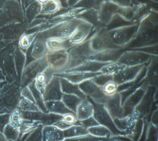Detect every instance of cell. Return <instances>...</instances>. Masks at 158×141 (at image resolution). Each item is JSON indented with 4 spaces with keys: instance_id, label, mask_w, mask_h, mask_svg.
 <instances>
[{
    "instance_id": "cell-1",
    "label": "cell",
    "mask_w": 158,
    "mask_h": 141,
    "mask_svg": "<svg viewBox=\"0 0 158 141\" xmlns=\"http://www.w3.org/2000/svg\"><path fill=\"white\" fill-rule=\"evenodd\" d=\"M158 43V12L152 8L139 20L135 39L125 50L144 49Z\"/></svg>"
},
{
    "instance_id": "cell-2",
    "label": "cell",
    "mask_w": 158,
    "mask_h": 141,
    "mask_svg": "<svg viewBox=\"0 0 158 141\" xmlns=\"http://www.w3.org/2000/svg\"><path fill=\"white\" fill-rule=\"evenodd\" d=\"M21 91L20 85L15 82L5 84L0 89V114H11L18 109Z\"/></svg>"
},
{
    "instance_id": "cell-3",
    "label": "cell",
    "mask_w": 158,
    "mask_h": 141,
    "mask_svg": "<svg viewBox=\"0 0 158 141\" xmlns=\"http://www.w3.org/2000/svg\"><path fill=\"white\" fill-rule=\"evenodd\" d=\"M138 28V23H132L108 30L113 43L125 50L135 39Z\"/></svg>"
},
{
    "instance_id": "cell-4",
    "label": "cell",
    "mask_w": 158,
    "mask_h": 141,
    "mask_svg": "<svg viewBox=\"0 0 158 141\" xmlns=\"http://www.w3.org/2000/svg\"><path fill=\"white\" fill-rule=\"evenodd\" d=\"M94 53H95L90 47L89 38L82 44L72 47L68 50L69 61L64 71L81 66L87 61L89 58Z\"/></svg>"
},
{
    "instance_id": "cell-5",
    "label": "cell",
    "mask_w": 158,
    "mask_h": 141,
    "mask_svg": "<svg viewBox=\"0 0 158 141\" xmlns=\"http://www.w3.org/2000/svg\"><path fill=\"white\" fill-rule=\"evenodd\" d=\"M16 47L15 45H10L0 51V67L9 83H12L17 79L14 60Z\"/></svg>"
},
{
    "instance_id": "cell-6",
    "label": "cell",
    "mask_w": 158,
    "mask_h": 141,
    "mask_svg": "<svg viewBox=\"0 0 158 141\" xmlns=\"http://www.w3.org/2000/svg\"><path fill=\"white\" fill-rule=\"evenodd\" d=\"M82 20L81 19L75 18L63 21L49 28L44 32L43 36L47 40L51 38L68 40Z\"/></svg>"
},
{
    "instance_id": "cell-7",
    "label": "cell",
    "mask_w": 158,
    "mask_h": 141,
    "mask_svg": "<svg viewBox=\"0 0 158 141\" xmlns=\"http://www.w3.org/2000/svg\"><path fill=\"white\" fill-rule=\"evenodd\" d=\"M90 45L94 53L111 50H123L116 46L112 41L107 27H103L95 31L89 37Z\"/></svg>"
},
{
    "instance_id": "cell-8",
    "label": "cell",
    "mask_w": 158,
    "mask_h": 141,
    "mask_svg": "<svg viewBox=\"0 0 158 141\" xmlns=\"http://www.w3.org/2000/svg\"><path fill=\"white\" fill-rule=\"evenodd\" d=\"M153 55L141 50H124L117 63L125 66H135L147 65Z\"/></svg>"
},
{
    "instance_id": "cell-9",
    "label": "cell",
    "mask_w": 158,
    "mask_h": 141,
    "mask_svg": "<svg viewBox=\"0 0 158 141\" xmlns=\"http://www.w3.org/2000/svg\"><path fill=\"white\" fill-rule=\"evenodd\" d=\"M146 66H124L113 75V80L118 86L134 82H137L139 84V78L144 72Z\"/></svg>"
},
{
    "instance_id": "cell-10",
    "label": "cell",
    "mask_w": 158,
    "mask_h": 141,
    "mask_svg": "<svg viewBox=\"0 0 158 141\" xmlns=\"http://www.w3.org/2000/svg\"><path fill=\"white\" fill-rule=\"evenodd\" d=\"M48 66L46 57L35 60L24 68L21 76V89L27 86L30 83L35 80L38 74L45 70Z\"/></svg>"
},
{
    "instance_id": "cell-11",
    "label": "cell",
    "mask_w": 158,
    "mask_h": 141,
    "mask_svg": "<svg viewBox=\"0 0 158 141\" xmlns=\"http://www.w3.org/2000/svg\"><path fill=\"white\" fill-rule=\"evenodd\" d=\"M89 99L91 101L94 106V113L93 117L98 122L99 124L109 129L112 134L115 135L121 134L122 132L120 131L117 129L113 120L105 109L103 105L96 104L90 99Z\"/></svg>"
},
{
    "instance_id": "cell-12",
    "label": "cell",
    "mask_w": 158,
    "mask_h": 141,
    "mask_svg": "<svg viewBox=\"0 0 158 141\" xmlns=\"http://www.w3.org/2000/svg\"><path fill=\"white\" fill-rule=\"evenodd\" d=\"M79 87L88 98L96 104L103 105L108 97L102 87L97 85L92 79L83 82L79 84Z\"/></svg>"
},
{
    "instance_id": "cell-13",
    "label": "cell",
    "mask_w": 158,
    "mask_h": 141,
    "mask_svg": "<svg viewBox=\"0 0 158 141\" xmlns=\"http://www.w3.org/2000/svg\"><path fill=\"white\" fill-rule=\"evenodd\" d=\"M148 88L141 83L125 99L123 103L124 117L132 115L144 97Z\"/></svg>"
},
{
    "instance_id": "cell-14",
    "label": "cell",
    "mask_w": 158,
    "mask_h": 141,
    "mask_svg": "<svg viewBox=\"0 0 158 141\" xmlns=\"http://www.w3.org/2000/svg\"><path fill=\"white\" fill-rule=\"evenodd\" d=\"M46 57L48 66L55 74L65 71L69 61L68 50L48 53Z\"/></svg>"
},
{
    "instance_id": "cell-15",
    "label": "cell",
    "mask_w": 158,
    "mask_h": 141,
    "mask_svg": "<svg viewBox=\"0 0 158 141\" xmlns=\"http://www.w3.org/2000/svg\"><path fill=\"white\" fill-rule=\"evenodd\" d=\"M21 111L23 119L38 122L44 126L53 125L54 123L62 120L63 116L61 115L52 113H43L40 110Z\"/></svg>"
},
{
    "instance_id": "cell-16",
    "label": "cell",
    "mask_w": 158,
    "mask_h": 141,
    "mask_svg": "<svg viewBox=\"0 0 158 141\" xmlns=\"http://www.w3.org/2000/svg\"><path fill=\"white\" fill-rule=\"evenodd\" d=\"M119 8L120 6L114 1H102L98 9L100 22L107 27L117 15Z\"/></svg>"
},
{
    "instance_id": "cell-17",
    "label": "cell",
    "mask_w": 158,
    "mask_h": 141,
    "mask_svg": "<svg viewBox=\"0 0 158 141\" xmlns=\"http://www.w3.org/2000/svg\"><path fill=\"white\" fill-rule=\"evenodd\" d=\"M158 56H154L146 66L140 83L147 87H154L158 89Z\"/></svg>"
},
{
    "instance_id": "cell-18",
    "label": "cell",
    "mask_w": 158,
    "mask_h": 141,
    "mask_svg": "<svg viewBox=\"0 0 158 141\" xmlns=\"http://www.w3.org/2000/svg\"><path fill=\"white\" fill-rule=\"evenodd\" d=\"M103 106L113 120L122 119L124 117L122 96L120 93L117 92L107 97Z\"/></svg>"
},
{
    "instance_id": "cell-19",
    "label": "cell",
    "mask_w": 158,
    "mask_h": 141,
    "mask_svg": "<svg viewBox=\"0 0 158 141\" xmlns=\"http://www.w3.org/2000/svg\"><path fill=\"white\" fill-rule=\"evenodd\" d=\"M93 28L92 24L87 21L82 20L68 40L71 46L73 47L86 41Z\"/></svg>"
},
{
    "instance_id": "cell-20",
    "label": "cell",
    "mask_w": 158,
    "mask_h": 141,
    "mask_svg": "<svg viewBox=\"0 0 158 141\" xmlns=\"http://www.w3.org/2000/svg\"><path fill=\"white\" fill-rule=\"evenodd\" d=\"M63 93L61 91L60 78L53 75L52 79L46 85L43 95L44 102L60 101L61 100Z\"/></svg>"
},
{
    "instance_id": "cell-21",
    "label": "cell",
    "mask_w": 158,
    "mask_h": 141,
    "mask_svg": "<svg viewBox=\"0 0 158 141\" xmlns=\"http://www.w3.org/2000/svg\"><path fill=\"white\" fill-rule=\"evenodd\" d=\"M101 72H85V71H66L54 74V75L64 78L72 83L79 85L85 81L92 79L97 75L102 74Z\"/></svg>"
},
{
    "instance_id": "cell-22",
    "label": "cell",
    "mask_w": 158,
    "mask_h": 141,
    "mask_svg": "<svg viewBox=\"0 0 158 141\" xmlns=\"http://www.w3.org/2000/svg\"><path fill=\"white\" fill-rule=\"evenodd\" d=\"M123 51L124 50H111L95 53L90 56L87 60L104 64L116 62Z\"/></svg>"
},
{
    "instance_id": "cell-23",
    "label": "cell",
    "mask_w": 158,
    "mask_h": 141,
    "mask_svg": "<svg viewBox=\"0 0 158 141\" xmlns=\"http://www.w3.org/2000/svg\"><path fill=\"white\" fill-rule=\"evenodd\" d=\"M77 18L81 19L89 22L93 26L95 31L103 27H106L100 22L98 9L94 8H86L77 15Z\"/></svg>"
},
{
    "instance_id": "cell-24",
    "label": "cell",
    "mask_w": 158,
    "mask_h": 141,
    "mask_svg": "<svg viewBox=\"0 0 158 141\" xmlns=\"http://www.w3.org/2000/svg\"><path fill=\"white\" fill-rule=\"evenodd\" d=\"M46 41L47 39L43 34H40L34 42L31 50V55L35 60L43 58L48 53Z\"/></svg>"
},
{
    "instance_id": "cell-25",
    "label": "cell",
    "mask_w": 158,
    "mask_h": 141,
    "mask_svg": "<svg viewBox=\"0 0 158 141\" xmlns=\"http://www.w3.org/2000/svg\"><path fill=\"white\" fill-rule=\"evenodd\" d=\"M3 13L4 16L13 20L20 21L23 20V14L22 7L18 2H7L4 5Z\"/></svg>"
},
{
    "instance_id": "cell-26",
    "label": "cell",
    "mask_w": 158,
    "mask_h": 141,
    "mask_svg": "<svg viewBox=\"0 0 158 141\" xmlns=\"http://www.w3.org/2000/svg\"><path fill=\"white\" fill-rule=\"evenodd\" d=\"M94 108L91 101L87 97L83 99L77 109L76 115L78 121H81L94 115Z\"/></svg>"
},
{
    "instance_id": "cell-27",
    "label": "cell",
    "mask_w": 158,
    "mask_h": 141,
    "mask_svg": "<svg viewBox=\"0 0 158 141\" xmlns=\"http://www.w3.org/2000/svg\"><path fill=\"white\" fill-rule=\"evenodd\" d=\"M63 131L53 125L44 126L42 130V141H63Z\"/></svg>"
},
{
    "instance_id": "cell-28",
    "label": "cell",
    "mask_w": 158,
    "mask_h": 141,
    "mask_svg": "<svg viewBox=\"0 0 158 141\" xmlns=\"http://www.w3.org/2000/svg\"><path fill=\"white\" fill-rule=\"evenodd\" d=\"M59 78L63 93L77 96L82 100L87 98L85 95L80 90L79 85L73 84L64 78Z\"/></svg>"
},
{
    "instance_id": "cell-29",
    "label": "cell",
    "mask_w": 158,
    "mask_h": 141,
    "mask_svg": "<svg viewBox=\"0 0 158 141\" xmlns=\"http://www.w3.org/2000/svg\"><path fill=\"white\" fill-rule=\"evenodd\" d=\"M46 45L48 53L58 52L63 50H69L72 48L68 40H63L57 38H51L47 39Z\"/></svg>"
},
{
    "instance_id": "cell-30",
    "label": "cell",
    "mask_w": 158,
    "mask_h": 141,
    "mask_svg": "<svg viewBox=\"0 0 158 141\" xmlns=\"http://www.w3.org/2000/svg\"><path fill=\"white\" fill-rule=\"evenodd\" d=\"M40 2L41 6L40 14L43 15H54L64 8L60 1H47Z\"/></svg>"
},
{
    "instance_id": "cell-31",
    "label": "cell",
    "mask_w": 158,
    "mask_h": 141,
    "mask_svg": "<svg viewBox=\"0 0 158 141\" xmlns=\"http://www.w3.org/2000/svg\"><path fill=\"white\" fill-rule=\"evenodd\" d=\"M45 106L49 113L63 115L68 113H73L68 109L61 100L45 102Z\"/></svg>"
},
{
    "instance_id": "cell-32",
    "label": "cell",
    "mask_w": 158,
    "mask_h": 141,
    "mask_svg": "<svg viewBox=\"0 0 158 141\" xmlns=\"http://www.w3.org/2000/svg\"><path fill=\"white\" fill-rule=\"evenodd\" d=\"M64 139L77 138L79 136L88 135L87 129L82 126L81 124H74L70 128L63 131Z\"/></svg>"
},
{
    "instance_id": "cell-33",
    "label": "cell",
    "mask_w": 158,
    "mask_h": 141,
    "mask_svg": "<svg viewBox=\"0 0 158 141\" xmlns=\"http://www.w3.org/2000/svg\"><path fill=\"white\" fill-rule=\"evenodd\" d=\"M27 86L30 89L34 97L35 103L38 107L40 110L43 113H48V111L45 106V102L43 100V95L40 93V92L36 87L35 80L30 83Z\"/></svg>"
},
{
    "instance_id": "cell-34",
    "label": "cell",
    "mask_w": 158,
    "mask_h": 141,
    "mask_svg": "<svg viewBox=\"0 0 158 141\" xmlns=\"http://www.w3.org/2000/svg\"><path fill=\"white\" fill-rule=\"evenodd\" d=\"M106 64L95 61L87 60L81 66L71 70L64 71H85V72H100L101 68Z\"/></svg>"
},
{
    "instance_id": "cell-35",
    "label": "cell",
    "mask_w": 158,
    "mask_h": 141,
    "mask_svg": "<svg viewBox=\"0 0 158 141\" xmlns=\"http://www.w3.org/2000/svg\"><path fill=\"white\" fill-rule=\"evenodd\" d=\"M14 60L17 76L21 78L24 68L26 56L24 52L18 47H16L15 52Z\"/></svg>"
},
{
    "instance_id": "cell-36",
    "label": "cell",
    "mask_w": 158,
    "mask_h": 141,
    "mask_svg": "<svg viewBox=\"0 0 158 141\" xmlns=\"http://www.w3.org/2000/svg\"><path fill=\"white\" fill-rule=\"evenodd\" d=\"M61 100L68 109L76 114L77 109L82 99L73 95L63 94Z\"/></svg>"
},
{
    "instance_id": "cell-37",
    "label": "cell",
    "mask_w": 158,
    "mask_h": 141,
    "mask_svg": "<svg viewBox=\"0 0 158 141\" xmlns=\"http://www.w3.org/2000/svg\"><path fill=\"white\" fill-rule=\"evenodd\" d=\"M137 4L134 7H120L117 15L124 21L134 23Z\"/></svg>"
},
{
    "instance_id": "cell-38",
    "label": "cell",
    "mask_w": 158,
    "mask_h": 141,
    "mask_svg": "<svg viewBox=\"0 0 158 141\" xmlns=\"http://www.w3.org/2000/svg\"><path fill=\"white\" fill-rule=\"evenodd\" d=\"M41 3L38 1H31L26 7V15L29 23H31L35 17L40 13L41 10Z\"/></svg>"
},
{
    "instance_id": "cell-39",
    "label": "cell",
    "mask_w": 158,
    "mask_h": 141,
    "mask_svg": "<svg viewBox=\"0 0 158 141\" xmlns=\"http://www.w3.org/2000/svg\"><path fill=\"white\" fill-rule=\"evenodd\" d=\"M3 134L7 141H18L20 136L19 128H16L9 123L3 130Z\"/></svg>"
},
{
    "instance_id": "cell-40",
    "label": "cell",
    "mask_w": 158,
    "mask_h": 141,
    "mask_svg": "<svg viewBox=\"0 0 158 141\" xmlns=\"http://www.w3.org/2000/svg\"><path fill=\"white\" fill-rule=\"evenodd\" d=\"M87 130L89 134L96 137H108L112 135L109 129L101 125L89 128Z\"/></svg>"
},
{
    "instance_id": "cell-41",
    "label": "cell",
    "mask_w": 158,
    "mask_h": 141,
    "mask_svg": "<svg viewBox=\"0 0 158 141\" xmlns=\"http://www.w3.org/2000/svg\"><path fill=\"white\" fill-rule=\"evenodd\" d=\"M18 109L22 111H38L40 110L35 103L26 99L22 96L19 102Z\"/></svg>"
},
{
    "instance_id": "cell-42",
    "label": "cell",
    "mask_w": 158,
    "mask_h": 141,
    "mask_svg": "<svg viewBox=\"0 0 158 141\" xmlns=\"http://www.w3.org/2000/svg\"><path fill=\"white\" fill-rule=\"evenodd\" d=\"M124 66L117 62L107 63L102 66L100 70V72L103 74L114 75Z\"/></svg>"
},
{
    "instance_id": "cell-43",
    "label": "cell",
    "mask_w": 158,
    "mask_h": 141,
    "mask_svg": "<svg viewBox=\"0 0 158 141\" xmlns=\"http://www.w3.org/2000/svg\"><path fill=\"white\" fill-rule=\"evenodd\" d=\"M40 123L38 122L23 119L22 126L19 128L20 131V138L25 134L30 132L35 129Z\"/></svg>"
},
{
    "instance_id": "cell-44",
    "label": "cell",
    "mask_w": 158,
    "mask_h": 141,
    "mask_svg": "<svg viewBox=\"0 0 158 141\" xmlns=\"http://www.w3.org/2000/svg\"><path fill=\"white\" fill-rule=\"evenodd\" d=\"M118 85L112 80L106 83L102 87V91L106 96H112L118 92Z\"/></svg>"
},
{
    "instance_id": "cell-45",
    "label": "cell",
    "mask_w": 158,
    "mask_h": 141,
    "mask_svg": "<svg viewBox=\"0 0 158 141\" xmlns=\"http://www.w3.org/2000/svg\"><path fill=\"white\" fill-rule=\"evenodd\" d=\"M23 119L22 116V111L17 109L12 113L10 117V124L16 128H20L23 124Z\"/></svg>"
},
{
    "instance_id": "cell-46",
    "label": "cell",
    "mask_w": 158,
    "mask_h": 141,
    "mask_svg": "<svg viewBox=\"0 0 158 141\" xmlns=\"http://www.w3.org/2000/svg\"><path fill=\"white\" fill-rule=\"evenodd\" d=\"M43 125L40 124L30 132L25 141H42Z\"/></svg>"
},
{
    "instance_id": "cell-47",
    "label": "cell",
    "mask_w": 158,
    "mask_h": 141,
    "mask_svg": "<svg viewBox=\"0 0 158 141\" xmlns=\"http://www.w3.org/2000/svg\"><path fill=\"white\" fill-rule=\"evenodd\" d=\"M92 80L97 85L102 87L106 83L113 80V75L102 73L93 78Z\"/></svg>"
},
{
    "instance_id": "cell-48",
    "label": "cell",
    "mask_w": 158,
    "mask_h": 141,
    "mask_svg": "<svg viewBox=\"0 0 158 141\" xmlns=\"http://www.w3.org/2000/svg\"><path fill=\"white\" fill-rule=\"evenodd\" d=\"M34 37L33 35L23 34L19 40L20 49H27L30 46Z\"/></svg>"
},
{
    "instance_id": "cell-49",
    "label": "cell",
    "mask_w": 158,
    "mask_h": 141,
    "mask_svg": "<svg viewBox=\"0 0 158 141\" xmlns=\"http://www.w3.org/2000/svg\"><path fill=\"white\" fill-rule=\"evenodd\" d=\"M62 120L71 125L80 124V122L77 120L76 115L74 113H68L63 115Z\"/></svg>"
},
{
    "instance_id": "cell-50",
    "label": "cell",
    "mask_w": 158,
    "mask_h": 141,
    "mask_svg": "<svg viewBox=\"0 0 158 141\" xmlns=\"http://www.w3.org/2000/svg\"><path fill=\"white\" fill-rule=\"evenodd\" d=\"M79 122L80 124L87 129L100 125L93 116Z\"/></svg>"
},
{
    "instance_id": "cell-51",
    "label": "cell",
    "mask_w": 158,
    "mask_h": 141,
    "mask_svg": "<svg viewBox=\"0 0 158 141\" xmlns=\"http://www.w3.org/2000/svg\"><path fill=\"white\" fill-rule=\"evenodd\" d=\"M11 114L3 113L0 114V132L2 133L7 124L10 123Z\"/></svg>"
},
{
    "instance_id": "cell-52",
    "label": "cell",
    "mask_w": 158,
    "mask_h": 141,
    "mask_svg": "<svg viewBox=\"0 0 158 141\" xmlns=\"http://www.w3.org/2000/svg\"><path fill=\"white\" fill-rule=\"evenodd\" d=\"M21 96L24 98L28 99V100L35 103L33 95H32L30 89L28 88L27 86H25V87L21 89Z\"/></svg>"
},
{
    "instance_id": "cell-53",
    "label": "cell",
    "mask_w": 158,
    "mask_h": 141,
    "mask_svg": "<svg viewBox=\"0 0 158 141\" xmlns=\"http://www.w3.org/2000/svg\"><path fill=\"white\" fill-rule=\"evenodd\" d=\"M120 7H134L139 2L132 1H114Z\"/></svg>"
},
{
    "instance_id": "cell-54",
    "label": "cell",
    "mask_w": 158,
    "mask_h": 141,
    "mask_svg": "<svg viewBox=\"0 0 158 141\" xmlns=\"http://www.w3.org/2000/svg\"><path fill=\"white\" fill-rule=\"evenodd\" d=\"M53 125L62 131L66 130V129L70 128V127L72 126L70 124L66 123L64 121L62 120L56 122Z\"/></svg>"
},
{
    "instance_id": "cell-55",
    "label": "cell",
    "mask_w": 158,
    "mask_h": 141,
    "mask_svg": "<svg viewBox=\"0 0 158 141\" xmlns=\"http://www.w3.org/2000/svg\"><path fill=\"white\" fill-rule=\"evenodd\" d=\"M5 77L2 73V70L1 68L0 67V82H5Z\"/></svg>"
},
{
    "instance_id": "cell-56",
    "label": "cell",
    "mask_w": 158,
    "mask_h": 141,
    "mask_svg": "<svg viewBox=\"0 0 158 141\" xmlns=\"http://www.w3.org/2000/svg\"><path fill=\"white\" fill-rule=\"evenodd\" d=\"M0 141H8L2 133L0 132Z\"/></svg>"
},
{
    "instance_id": "cell-57",
    "label": "cell",
    "mask_w": 158,
    "mask_h": 141,
    "mask_svg": "<svg viewBox=\"0 0 158 141\" xmlns=\"http://www.w3.org/2000/svg\"><path fill=\"white\" fill-rule=\"evenodd\" d=\"M5 84V83L4 82H0V89H1L3 86H4V84Z\"/></svg>"
}]
</instances>
